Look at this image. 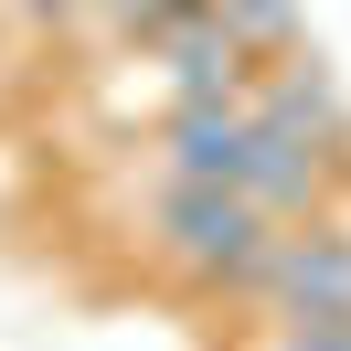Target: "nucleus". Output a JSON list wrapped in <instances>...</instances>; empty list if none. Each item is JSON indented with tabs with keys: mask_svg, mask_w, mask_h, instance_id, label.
Instances as JSON below:
<instances>
[{
	"mask_svg": "<svg viewBox=\"0 0 351 351\" xmlns=\"http://www.w3.org/2000/svg\"><path fill=\"white\" fill-rule=\"evenodd\" d=\"M277 245V213L256 192H223V181H171L160 171L149 192V256L171 266L192 298H245V277Z\"/></svg>",
	"mask_w": 351,
	"mask_h": 351,
	"instance_id": "nucleus-1",
	"label": "nucleus"
},
{
	"mask_svg": "<svg viewBox=\"0 0 351 351\" xmlns=\"http://www.w3.org/2000/svg\"><path fill=\"white\" fill-rule=\"evenodd\" d=\"M245 298L266 319H351V223L341 213H308V223H277L266 266L245 277Z\"/></svg>",
	"mask_w": 351,
	"mask_h": 351,
	"instance_id": "nucleus-2",
	"label": "nucleus"
},
{
	"mask_svg": "<svg viewBox=\"0 0 351 351\" xmlns=\"http://www.w3.org/2000/svg\"><path fill=\"white\" fill-rule=\"evenodd\" d=\"M256 128L277 138V149H298V160H319V171H341V192H351V107H341V86L319 75V53H277V75L256 86Z\"/></svg>",
	"mask_w": 351,
	"mask_h": 351,
	"instance_id": "nucleus-3",
	"label": "nucleus"
},
{
	"mask_svg": "<svg viewBox=\"0 0 351 351\" xmlns=\"http://www.w3.org/2000/svg\"><path fill=\"white\" fill-rule=\"evenodd\" d=\"M266 160V128L245 96H181L171 117H160V171L171 181H223V192H245Z\"/></svg>",
	"mask_w": 351,
	"mask_h": 351,
	"instance_id": "nucleus-4",
	"label": "nucleus"
},
{
	"mask_svg": "<svg viewBox=\"0 0 351 351\" xmlns=\"http://www.w3.org/2000/svg\"><path fill=\"white\" fill-rule=\"evenodd\" d=\"M213 11H223V22H234V32H245L256 53H298V43H308L298 0H213Z\"/></svg>",
	"mask_w": 351,
	"mask_h": 351,
	"instance_id": "nucleus-5",
	"label": "nucleus"
},
{
	"mask_svg": "<svg viewBox=\"0 0 351 351\" xmlns=\"http://www.w3.org/2000/svg\"><path fill=\"white\" fill-rule=\"evenodd\" d=\"M32 32H75V22H107V0H11Z\"/></svg>",
	"mask_w": 351,
	"mask_h": 351,
	"instance_id": "nucleus-6",
	"label": "nucleus"
},
{
	"mask_svg": "<svg viewBox=\"0 0 351 351\" xmlns=\"http://www.w3.org/2000/svg\"><path fill=\"white\" fill-rule=\"evenodd\" d=\"M277 351H287V341H277Z\"/></svg>",
	"mask_w": 351,
	"mask_h": 351,
	"instance_id": "nucleus-7",
	"label": "nucleus"
}]
</instances>
